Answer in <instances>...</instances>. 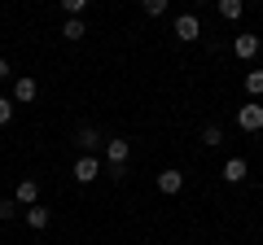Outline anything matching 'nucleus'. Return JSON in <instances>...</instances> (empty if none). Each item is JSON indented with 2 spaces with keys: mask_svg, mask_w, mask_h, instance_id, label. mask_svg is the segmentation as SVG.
<instances>
[{
  "mask_svg": "<svg viewBox=\"0 0 263 245\" xmlns=\"http://www.w3.org/2000/svg\"><path fill=\"white\" fill-rule=\"evenodd\" d=\"M127 158H132V140H123V136H110V140H105L110 179H123V175H127Z\"/></svg>",
  "mask_w": 263,
  "mask_h": 245,
  "instance_id": "nucleus-1",
  "label": "nucleus"
},
{
  "mask_svg": "<svg viewBox=\"0 0 263 245\" xmlns=\"http://www.w3.org/2000/svg\"><path fill=\"white\" fill-rule=\"evenodd\" d=\"M75 184H92L97 175H101V162H97V153H79V162H75Z\"/></svg>",
  "mask_w": 263,
  "mask_h": 245,
  "instance_id": "nucleus-2",
  "label": "nucleus"
},
{
  "mask_svg": "<svg viewBox=\"0 0 263 245\" xmlns=\"http://www.w3.org/2000/svg\"><path fill=\"white\" fill-rule=\"evenodd\" d=\"M176 39H180V44L202 39V22H197V13H180V18H176Z\"/></svg>",
  "mask_w": 263,
  "mask_h": 245,
  "instance_id": "nucleus-3",
  "label": "nucleus"
},
{
  "mask_svg": "<svg viewBox=\"0 0 263 245\" xmlns=\"http://www.w3.org/2000/svg\"><path fill=\"white\" fill-rule=\"evenodd\" d=\"M154 184H158V193H162V197H176V193L184 189V175H180L176 167H167V171H158V179H154Z\"/></svg>",
  "mask_w": 263,
  "mask_h": 245,
  "instance_id": "nucleus-4",
  "label": "nucleus"
},
{
  "mask_svg": "<svg viewBox=\"0 0 263 245\" xmlns=\"http://www.w3.org/2000/svg\"><path fill=\"white\" fill-rule=\"evenodd\" d=\"M40 96V84L31 75H22V79H13V105H31Z\"/></svg>",
  "mask_w": 263,
  "mask_h": 245,
  "instance_id": "nucleus-5",
  "label": "nucleus"
},
{
  "mask_svg": "<svg viewBox=\"0 0 263 245\" xmlns=\"http://www.w3.org/2000/svg\"><path fill=\"white\" fill-rule=\"evenodd\" d=\"M237 127L241 132H259L263 127V105H241L237 110Z\"/></svg>",
  "mask_w": 263,
  "mask_h": 245,
  "instance_id": "nucleus-6",
  "label": "nucleus"
},
{
  "mask_svg": "<svg viewBox=\"0 0 263 245\" xmlns=\"http://www.w3.org/2000/svg\"><path fill=\"white\" fill-rule=\"evenodd\" d=\"M13 201H18V206L22 210H27V206H35V201H40V179H22V184H18V189H13Z\"/></svg>",
  "mask_w": 263,
  "mask_h": 245,
  "instance_id": "nucleus-7",
  "label": "nucleus"
},
{
  "mask_svg": "<svg viewBox=\"0 0 263 245\" xmlns=\"http://www.w3.org/2000/svg\"><path fill=\"white\" fill-rule=\"evenodd\" d=\"M219 175H224V184H241V179L250 175V167H246V158H228L224 167H219Z\"/></svg>",
  "mask_w": 263,
  "mask_h": 245,
  "instance_id": "nucleus-8",
  "label": "nucleus"
},
{
  "mask_svg": "<svg viewBox=\"0 0 263 245\" xmlns=\"http://www.w3.org/2000/svg\"><path fill=\"white\" fill-rule=\"evenodd\" d=\"M233 53L241 57V62H254V57H259V35H237L233 39Z\"/></svg>",
  "mask_w": 263,
  "mask_h": 245,
  "instance_id": "nucleus-9",
  "label": "nucleus"
},
{
  "mask_svg": "<svg viewBox=\"0 0 263 245\" xmlns=\"http://www.w3.org/2000/svg\"><path fill=\"white\" fill-rule=\"evenodd\" d=\"M75 145H79L84 153H97V149H101V132H97V127H79V132H75Z\"/></svg>",
  "mask_w": 263,
  "mask_h": 245,
  "instance_id": "nucleus-10",
  "label": "nucleus"
},
{
  "mask_svg": "<svg viewBox=\"0 0 263 245\" xmlns=\"http://www.w3.org/2000/svg\"><path fill=\"white\" fill-rule=\"evenodd\" d=\"M22 215H27V228H35V232H44V228H48V219H53L44 206H40V201H35V206H27Z\"/></svg>",
  "mask_w": 263,
  "mask_h": 245,
  "instance_id": "nucleus-11",
  "label": "nucleus"
},
{
  "mask_svg": "<svg viewBox=\"0 0 263 245\" xmlns=\"http://www.w3.org/2000/svg\"><path fill=\"white\" fill-rule=\"evenodd\" d=\"M84 35H88L84 18H66V22H62V39H70V44H79Z\"/></svg>",
  "mask_w": 263,
  "mask_h": 245,
  "instance_id": "nucleus-12",
  "label": "nucleus"
},
{
  "mask_svg": "<svg viewBox=\"0 0 263 245\" xmlns=\"http://www.w3.org/2000/svg\"><path fill=\"white\" fill-rule=\"evenodd\" d=\"M246 13V0H219V18H228V22H237Z\"/></svg>",
  "mask_w": 263,
  "mask_h": 245,
  "instance_id": "nucleus-13",
  "label": "nucleus"
},
{
  "mask_svg": "<svg viewBox=\"0 0 263 245\" xmlns=\"http://www.w3.org/2000/svg\"><path fill=\"white\" fill-rule=\"evenodd\" d=\"M202 145H206V149L224 145V127H219V122H206V127H202Z\"/></svg>",
  "mask_w": 263,
  "mask_h": 245,
  "instance_id": "nucleus-14",
  "label": "nucleus"
},
{
  "mask_svg": "<svg viewBox=\"0 0 263 245\" xmlns=\"http://www.w3.org/2000/svg\"><path fill=\"white\" fill-rule=\"evenodd\" d=\"M246 92H250V96H263V70H250V75H246Z\"/></svg>",
  "mask_w": 263,
  "mask_h": 245,
  "instance_id": "nucleus-15",
  "label": "nucleus"
},
{
  "mask_svg": "<svg viewBox=\"0 0 263 245\" xmlns=\"http://www.w3.org/2000/svg\"><path fill=\"white\" fill-rule=\"evenodd\" d=\"M167 5H171V0H141V9L149 13V18H162V13H167Z\"/></svg>",
  "mask_w": 263,
  "mask_h": 245,
  "instance_id": "nucleus-16",
  "label": "nucleus"
},
{
  "mask_svg": "<svg viewBox=\"0 0 263 245\" xmlns=\"http://www.w3.org/2000/svg\"><path fill=\"white\" fill-rule=\"evenodd\" d=\"M13 215H22V206L13 197H5V201H0V219H13Z\"/></svg>",
  "mask_w": 263,
  "mask_h": 245,
  "instance_id": "nucleus-17",
  "label": "nucleus"
},
{
  "mask_svg": "<svg viewBox=\"0 0 263 245\" xmlns=\"http://www.w3.org/2000/svg\"><path fill=\"white\" fill-rule=\"evenodd\" d=\"M62 9H66V13H70V18H79V13H84V9H88V0H62Z\"/></svg>",
  "mask_w": 263,
  "mask_h": 245,
  "instance_id": "nucleus-18",
  "label": "nucleus"
},
{
  "mask_svg": "<svg viewBox=\"0 0 263 245\" xmlns=\"http://www.w3.org/2000/svg\"><path fill=\"white\" fill-rule=\"evenodd\" d=\"M13 118V96H0V127Z\"/></svg>",
  "mask_w": 263,
  "mask_h": 245,
  "instance_id": "nucleus-19",
  "label": "nucleus"
},
{
  "mask_svg": "<svg viewBox=\"0 0 263 245\" xmlns=\"http://www.w3.org/2000/svg\"><path fill=\"white\" fill-rule=\"evenodd\" d=\"M0 79H13V66L5 62V57H0Z\"/></svg>",
  "mask_w": 263,
  "mask_h": 245,
  "instance_id": "nucleus-20",
  "label": "nucleus"
},
{
  "mask_svg": "<svg viewBox=\"0 0 263 245\" xmlns=\"http://www.w3.org/2000/svg\"><path fill=\"white\" fill-rule=\"evenodd\" d=\"M197 5H202V0H197Z\"/></svg>",
  "mask_w": 263,
  "mask_h": 245,
  "instance_id": "nucleus-21",
  "label": "nucleus"
}]
</instances>
